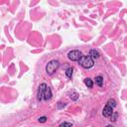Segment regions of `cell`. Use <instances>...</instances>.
<instances>
[{
  "label": "cell",
  "mask_w": 127,
  "mask_h": 127,
  "mask_svg": "<svg viewBox=\"0 0 127 127\" xmlns=\"http://www.w3.org/2000/svg\"><path fill=\"white\" fill-rule=\"evenodd\" d=\"M59 67H60V62H59V61H57V60L50 61V62L47 64V66H46V71H47V74L49 75H54L58 71Z\"/></svg>",
  "instance_id": "1"
},
{
  "label": "cell",
  "mask_w": 127,
  "mask_h": 127,
  "mask_svg": "<svg viewBox=\"0 0 127 127\" xmlns=\"http://www.w3.org/2000/svg\"><path fill=\"white\" fill-rule=\"evenodd\" d=\"M80 65L85 69H90L94 65V61L90 56H82L81 59L79 61Z\"/></svg>",
  "instance_id": "2"
},
{
  "label": "cell",
  "mask_w": 127,
  "mask_h": 127,
  "mask_svg": "<svg viewBox=\"0 0 127 127\" xmlns=\"http://www.w3.org/2000/svg\"><path fill=\"white\" fill-rule=\"evenodd\" d=\"M82 56H84V55H82V53L80 51H79V50H74V51H71L68 54L69 60L73 61V62H79Z\"/></svg>",
  "instance_id": "3"
},
{
  "label": "cell",
  "mask_w": 127,
  "mask_h": 127,
  "mask_svg": "<svg viewBox=\"0 0 127 127\" xmlns=\"http://www.w3.org/2000/svg\"><path fill=\"white\" fill-rule=\"evenodd\" d=\"M47 85L46 84H41L39 85V88H38V93H37V99L38 101H41L44 98V94H45L46 88H47Z\"/></svg>",
  "instance_id": "4"
},
{
  "label": "cell",
  "mask_w": 127,
  "mask_h": 127,
  "mask_svg": "<svg viewBox=\"0 0 127 127\" xmlns=\"http://www.w3.org/2000/svg\"><path fill=\"white\" fill-rule=\"evenodd\" d=\"M113 114V108L109 105H105V107L102 110V115L104 117H111V115Z\"/></svg>",
  "instance_id": "5"
},
{
  "label": "cell",
  "mask_w": 127,
  "mask_h": 127,
  "mask_svg": "<svg viewBox=\"0 0 127 127\" xmlns=\"http://www.w3.org/2000/svg\"><path fill=\"white\" fill-rule=\"evenodd\" d=\"M51 98H52V89H51V87H50V86H47L45 94H44V100L49 101Z\"/></svg>",
  "instance_id": "6"
},
{
  "label": "cell",
  "mask_w": 127,
  "mask_h": 127,
  "mask_svg": "<svg viewBox=\"0 0 127 127\" xmlns=\"http://www.w3.org/2000/svg\"><path fill=\"white\" fill-rule=\"evenodd\" d=\"M88 56H90L93 60L94 59H98L99 56H100V54H99V52L97 51V50H91V51L89 52V55Z\"/></svg>",
  "instance_id": "7"
},
{
  "label": "cell",
  "mask_w": 127,
  "mask_h": 127,
  "mask_svg": "<svg viewBox=\"0 0 127 127\" xmlns=\"http://www.w3.org/2000/svg\"><path fill=\"white\" fill-rule=\"evenodd\" d=\"M95 84L98 85V86H102L103 85V78L101 75H97V76H95Z\"/></svg>",
  "instance_id": "8"
},
{
  "label": "cell",
  "mask_w": 127,
  "mask_h": 127,
  "mask_svg": "<svg viewBox=\"0 0 127 127\" xmlns=\"http://www.w3.org/2000/svg\"><path fill=\"white\" fill-rule=\"evenodd\" d=\"M84 82H85V85L87 87H92V86H93V81H92V80L89 79V78H86V79L84 80Z\"/></svg>",
  "instance_id": "9"
},
{
  "label": "cell",
  "mask_w": 127,
  "mask_h": 127,
  "mask_svg": "<svg viewBox=\"0 0 127 127\" xmlns=\"http://www.w3.org/2000/svg\"><path fill=\"white\" fill-rule=\"evenodd\" d=\"M107 105H109V106H111L112 108H114L115 106H116V101H115V99L110 98L109 100L107 101Z\"/></svg>",
  "instance_id": "10"
},
{
  "label": "cell",
  "mask_w": 127,
  "mask_h": 127,
  "mask_svg": "<svg viewBox=\"0 0 127 127\" xmlns=\"http://www.w3.org/2000/svg\"><path fill=\"white\" fill-rule=\"evenodd\" d=\"M73 71H74L73 68H69L67 71H66V75H67L69 79H71V75H73Z\"/></svg>",
  "instance_id": "11"
},
{
  "label": "cell",
  "mask_w": 127,
  "mask_h": 127,
  "mask_svg": "<svg viewBox=\"0 0 127 127\" xmlns=\"http://www.w3.org/2000/svg\"><path fill=\"white\" fill-rule=\"evenodd\" d=\"M70 97L71 98V100H76V99L79 98V94H78L76 92H75V91H74V93H73V94H71V95H70Z\"/></svg>",
  "instance_id": "12"
},
{
  "label": "cell",
  "mask_w": 127,
  "mask_h": 127,
  "mask_svg": "<svg viewBox=\"0 0 127 127\" xmlns=\"http://www.w3.org/2000/svg\"><path fill=\"white\" fill-rule=\"evenodd\" d=\"M71 126H73V124L70 122H64L60 125V127H71Z\"/></svg>",
  "instance_id": "13"
},
{
  "label": "cell",
  "mask_w": 127,
  "mask_h": 127,
  "mask_svg": "<svg viewBox=\"0 0 127 127\" xmlns=\"http://www.w3.org/2000/svg\"><path fill=\"white\" fill-rule=\"evenodd\" d=\"M117 115H118V113H117V112H115V113H113V114L111 115V117H110V118H111V119H110V120H111V121H116V118H117Z\"/></svg>",
  "instance_id": "14"
},
{
  "label": "cell",
  "mask_w": 127,
  "mask_h": 127,
  "mask_svg": "<svg viewBox=\"0 0 127 127\" xmlns=\"http://www.w3.org/2000/svg\"><path fill=\"white\" fill-rule=\"evenodd\" d=\"M46 121H47V117L46 116H42V117L39 118V122L40 123H45Z\"/></svg>",
  "instance_id": "15"
},
{
  "label": "cell",
  "mask_w": 127,
  "mask_h": 127,
  "mask_svg": "<svg viewBox=\"0 0 127 127\" xmlns=\"http://www.w3.org/2000/svg\"><path fill=\"white\" fill-rule=\"evenodd\" d=\"M65 105H66L65 103H63V102H59V103H58V108H59V109H62L63 107H65Z\"/></svg>",
  "instance_id": "16"
},
{
  "label": "cell",
  "mask_w": 127,
  "mask_h": 127,
  "mask_svg": "<svg viewBox=\"0 0 127 127\" xmlns=\"http://www.w3.org/2000/svg\"><path fill=\"white\" fill-rule=\"evenodd\" d=\"M106 127H113V126H112V125H107Z\"/></svg>",
  "instance_id": "17"
}]
</instances>
